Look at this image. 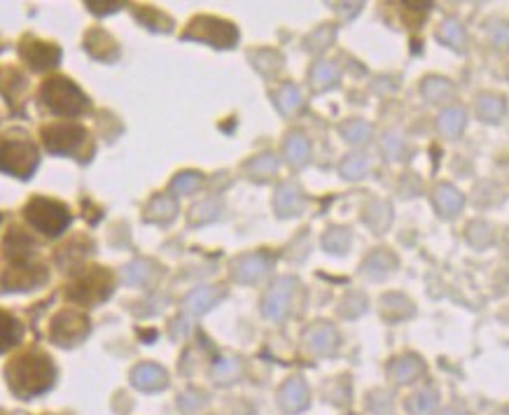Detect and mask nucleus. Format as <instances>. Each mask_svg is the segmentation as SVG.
<instances>
[{
  "mask_svg": "<svg viewBox=\"0 0 509 415\" xmlns=\"http://www.w3.org/2000/svg\"><path fill=\"white\" fill-rule=\"evenodd\" d=\"M7 380L12 392L19 397H33L40 394L54 383V367L40 352H26L22 358L12 359L7 367Z\"/></svg>",
  "mask_w": 509,
  "mask_h": 415,
  "instance_id": "1",
  "label": "nucleus"
},
{
  "mask_svg": "<svg viewBox=\"0 0 509 415\" xmlns=\"http://www.w3.org/2000/svg\"><path fill=\"white\" fill-rule=\"evenodd\" d=\"M40 96H43L45 106L52 112H57V115H80L89 106L85 94L66 78L47 79Z\"/></svg>",
  "mask_w": 509,
  "mask_h": 415,
  "instance_id": "2",
  "label": "nucleus"
},
{
  "mask_svg": "<svg viewBox=\"0 0 509 415\" xmlns=\"http://www.w3.org/2000/svg\"><path fill=\"white\" fill-rule=\"evenodd\" d=\"M37 166V150L31 140L24 138H3L0 140V171L28 178Z\"/></svg>",
  "mask_w": 509,
  "mask_h": 415,
  "instance_id": "3",
  "label": "nucleus"
},
{
  "mask_svg": "<svg viewBox=\"0 0 509 415\" xmlns=\"http://www.w3.org/2000/svg\"><path fill=\"white\" fill-rule=\"evenodd\" d=\"M26 220L45 236H58L70 224V213L66 205L37 196L26 205Z\"/></svg>",
  "mask_w": 509,
  "mask_h": 415,
  "instance_id": "4",
  "label": "nucleus"
},
{
  "mask_svg": "<svg viewBox=\"0 0 509 415\" xmlns=\"http://www.w3.org/2000/svg\"><path fill=\"white\" fill-rule=\"evenodd\" d=\"M182 37L211 43L213 47H234L236 40H239V31L234 28V24L215 19V16H197V19L187 26V31L182 33Z\"/></svg>",
  "mask_w": 509,
  "mask_h": 415,
  "instance_id": "5",
  "label": "nucleus"
},
{
  "mask_svg": "<svg viewBox=\"0 0 509 415\" xmlns=\"http://www.w3.org/2000/svg\"><path fill=\"white\" fill-rule=\"evenodd\" d=\"M43 138L49 152L80 154L89 136L78 124H52V127L45 129Z\"/></svg>",
  "mask_w": 509,
  "mask_h": 415,
  "instance_id": "6",
  "label": "nucleus"
},
{
  "mask_svg": "<svg viewBox=\"0 0 509 415\" xmlns=\"http://www.w3.org/2000/svg\"><path fill=\"white\" fill-rule=\"evenodd\" d=\"M89 331V320L78 310H64L52 322V338L58 346H73L82 341Z\"/></svg>",
  "mask_w": 509,
  "mask_h": 415,
  "instance_id": "7",
  "label": "nucleus"
},
{
  "mask_svg": "<svg viewBox=\"0 0 509 415\" xmlns=\"http://www.w3.org/2000/svg\"><path fill=\"white\" fill-rule=\"evenodd\" d=\"M295 287H297V280L295 278H281L278 283H274V287L266 292L265 296V316L269 320H281L286 317L287 306H290L292 295H295Z\"/></svg>",
  "mask_w": 509,
  "mask_h": 415,
  "instance_id": "8",
  "label": "nucleus"
},
{
  "mask_svg": "<svg viewBox=\"0 0 509 415\" xmlns=\"http://www.w3.org/2000/svg\"><path fill=\"white\" fill-rule=\"evenodd\" d=\"M22 57L26 58L28 64H31V68L45 70V68H52V66H57L61 52H58L57 45L40 43V40H28L26 37V40L22 43Z\"/></svg>",
  "mask_w": 509,
  "mask_h": 415,
  "instance_id": "9",
  "label": "nucleus"
},
{
  "mask_svg": "<svg viewBox=\"0 0 509 415\" xmlns=\"http://www.w3.org/2000/svg\"><path fill=\"white\" fill-rule=\"evenodd\" d=\"M96 289H101L103 295L110 292V275L106 271H94L91 275L82 278L80 283L70 289V299L82 301V304H94V301H101V296L96 295Z\"/></svg>",
  "mask_w": 509,
  "mask_h": 415,
  "instance_id": "10",
  "label": "nucleus"
},
{
  "mask_svg": "<svg viewBox=\"0 0 509 415\" xmlns=\"http://www.w3.org/2000/svg\"><path fill=\"white\" fill-rule=\"evenodd\" d=\"M425 373V364L416 355H402V358L393 359L388 367V376L398 385H411Z\"/></svg>",
  "mask_w": 509,
  "mask_h": 415,
  "instance_id": "11",
  "label": "nucleus"
},
{
  "mask_svg": "<svg viewBox=\"0 0 509 415\" xmlns=\"http://www.w3.org/2000/svg\"><path fill=\"white\" fill-rule=\"evenodd\" d=\"M281 409L287 413H299L308 406V388L302 379H290L278 392Z\"/></svg>",
  "mask_w": 509,
  "mask_h": 415,
  "instance_id": "12",
  "label": "nucleus"
},
{
  "mask_svg": "<svg viewBox=\"0 0 509 415\" xmlns=\"http://www.w3.org/2000/svg\"><path fill=\"white\" fill-rule=\"evenodd\" d=\"M432 203H435V208L440 211L441 217H456L458 213L462 211L465 199H462V194L453 184L441 182L437 184L435 192H432Z\"/></svg>",
  "mask_w": 509,
  "mask_h": 415,
  "instance_id": "13",
  "label": "nucleus"
},
{
  "mask_svg": "<svg viewBox=\"0 0 509 415\" xmlns=\"http://www.w3.org/2000/svg\"><path fill=\"white\" fill-rule=\"evenodd\" d=\"M47 274L40 266H15L3 275V287L5 289H28L45 283Z\"/></svg>",
  "mask_w": 509,
  "mask_h": 415,
  "instance_id": "14",
  "label": "nucleus"
},
{
  "mask_svg": "<svg viewBox=\"0 0 509 415\" xmlns=\"http://www.w3.org/2000/svg\"><path fill=\"white\" fill-rule=\"evenodd\" d=\"M169 383V376L161 367L157 364H140L136 371H133V385L140 389H148V392H154V389L166 388Z\"/></svg>",
  "mask_w": 509,
  "mask_h": 415,
  "instance_id": "15",
  "label": "nucleus"
},
{
  "mask_svg": "<svg viewBox=\"0 0 509 415\" xmlns=\"http://www.w3.org/2000/svg\"><path fill=\"white\" fill-rule=\"evenodd\" d=\"M407 413L409 415H437V409H440V397H437L435 389L423 388L416 389L414 394L407 397Z\"/></svg>",
  "mask_w": 509,
  "mask_h": 415,
  "instance_id": "16",
  "label": "nucleus"
},
{
  "mask_svg": "<svg viewBox=\"0 0 509 415\" xmlns=\"http://www.w3.org/2000/svg\"><path fill=\"white\" fill-rule=\"evenodd\" d=\"M266 264L269 262L262 254H245L234 264V278L241 280V283H254L265 275Z\"/></svg>",
  "mask_w": 509,
  "mask_h": 415,
  "instance_id": "17",
  "label": "nucleus"
},
{
  "mask_svg": "<svg viewBox=\"0 0 509 415\" xmlns=\"http://www.w3.org/2000/svg\"><path fill=\"white\" fill-rule=\"evenodd\" d=\"M306 343L316 355H329L337 348V331L329 325H316L306 334Z\"/></svg>",
  "mask_w": 509,
  "mask_h": 415,
  "instance_id": "18",
  "label": "nucleus"
},
{
  "mask_svg": "<svg viewBox=\"0 0 509 415\" xmlns=\"http://www.w3.org/2000/svg\"><path fill=\"white\" fill-rule=\"evenodd\" d=\"M504 112H507V103H504V96L500 94H491V91H486V94H479L477 99V115L482 121H500L504 117Z\"/></svg>",
  "mask_w": 509,
  "mask_h": 415,
  "instance_id": "19",
  "label": "nucleus"
},
{
  "mask_svg": "<svg viewBox=\"0 0 509 415\" xmlns=\"http://www.w3.org/2000/svg\"><path fill=\"white\" fill-rule=\"evenodd\" d=\"M465 124L467 112L461 106L446 108L440 115V119H437V129H440V133L444 138H458L462 133V129H465Z\"/></svg>",
  "mask_w": 509,
  "mask_h": 415,
  "instance_id": "20",
  "label": "nucleus"
},
{
  "mask_svg": "<svg viewBox=\"0 0 509 415\" xmlns=\"http://www.w3.org/2000/svg\"><path fill=\"white\" fill-rule=\"evenodd\" d=\"M302 205H304V196L302 192H299L297 184L292 182L283 184L276 194V211L281 213L283 217H290V215H297V213L302 211Z\"/></svg>",
  "mask_w": 509,
  "mask_h": 415,
  "instance_id": "21",
  "label": "nucleus"
},
{
  "mask_svg": "<svg viewBox=\"0 0 509 415\" xmlns=\"http://www.w3.org/2000/svg\"><path fill=\"white\" fill-rule=\"evenodd\" d=\"M223 299V289L220 287H199L194 289L190 296H187L185 306L190 313H203V310H208L211 306H215L218 301Z\"/></svg>",
  "mask_w": 509,
  "mask_h": 415,
  "instance_id": "22",
  "label": "nucleus"
},
{
  "mask_svg": "<svg viewBox=\"0 0 509 415\" xmlns=\"http://www.w3.org/2000/svg\"><path fill=\"white\" fill-rule=\"evenodd\" d=\"M437 36H440L441 43H446L449 47L458 49V52H465L467 33L458 19H446V22H441L440 33H437Z\"/></svg>",
  "mask_w": 509,
  "mask_h": 415,
  "instance_id": "23",
  "label": "nucleus"
},
{
  "mask_svg": "<svg viewBox=\"0 0 509 415\" xmlns=\"http://www.w3.org/2000/svg\"><path fill=\"white\" fill-rule=\"evenodd\" d=\"M337 78H339V68L332 61H320L311 70V85L316 91L329 89L337 82Z\"/></svg>",
  "mask_w": 509,
  "mask_h": 415,
  "instance_id": "24",
  "label": "nucleus"
},
{
  "mask_svg": "<svg viewBox=\"0 0 509 415\" xmlns=\"http://www.w3.org/2000/svg\"><path fill=\"white\" fill-rule=\"evenodd\" d=\"M19 338H22V325L10 313L0 310V352L19 343Z\"/></svg>",
  "mask_w": 509,
  "mask_h": 415,
  "instance_id": "25",
  "label": "nucleus"
},
{
  "mask_svg": "<svg viewBox=\"0 0 509 415\" xmlns=\"http://www.w3.org/2000/svg\"><path fill=\"white\" fill-rule=\"evenodd\" d=\"M423 96L430 103H444L453 96V87L444 78H428L423 82Z\"/></svg>",
  "mask_w": 509,
  "mask_h": 415,
  "instance_id": "26",
  "label": "nucleus"
},
{
  "mask_svg": "<svg viewBox=\"0 0 509 415\" xmlns=\"http://www.w3.org/2000/svg\"><path fill=\"white\" fill-rule=\"evenodd\" d=\"M175 201H173V196H166V194H161V196H157V199L150 203V208H148V220L150 222H169V220H173L175 217Z\"/></svg>",
  "mask_w": 509,
  "mask_h": 415,
  "instance_id": "27",
  "label": "nucleus"
},
{
  "mask_svg": "<svg viewBox=\"0 0 509 415\" xmlns=\"http://www.w3.org/2000/svg\"><path fill=\"white\" fill-rule=\"evenodd\" d=\"M395 266V257L390 253H374L365 262V274L369 278H383L386 274H390V268Z\"/></svg>",
  "mask_w": 509,
  "mask_h": 415,
  "instance_id": "28",
  "label": "nucleus"
},
{
  "mask_svg": "<svg viewBox=\"0 0 509 415\" xmlns=\"http://www.w3.org/2000/svg\"><path fill=\"white\" fill-rule=\"evenodd\" d=\"M308 140L304 136H299V133H295V136L287 138L286 142V159L292 163V166H302V163H306L308 159Z\"/></svg>",
  "mask_w": 509,
  "mask_h": 415,
  "instance_id": "29",
  "label": "nucleus"
},
{
  "mask_svg": "<svg viewBox=\"0 0 509 415\" xmlns=\"http://www.w3.org/2000/svg\"><path fill=\"white\" fill-rule=\"evenodd\" d=\"M87 49H89L91 57L96 58H110V49L115 52V40H112L108 33L94 31L89 37H87Z\"/></svg>",
  "mask_w": 509,
  "mask_h": 415,
  "instance_id": "30",
  "label": "nucleus"
},
{
  "mask_svg": "<svg viewBox=\"0 0 509 415\" xmlns=\"http://www.w3.org/2000/svg\"><path fill=\"white\" fill-rule=\"evenodd\" d=\"M241 371L244 368H241L239 359L224 358L213 367V379H215V383H234L241 376Z\"/></svg>",
  "mask_w": 509,
  "mask_h": 415,
  "instance_id": "31",
  "label": "nucleus"
},
{
  "mask_svg": "<svg viewBox=\"0 0 509 415\" xmlns=\"http://www.w3.org/2000/svg\"><path fill=\"white\" fill-rule=\"evenodd\" d=\"M278 171V159L274 154H262L248 163V173L257 180H266Z\"/></svg>",
  "mask_w": 509,
  "mask_h": 415,
  "instance_id": "32",
  "label": "nucleus"
},
{
  "mask_svg": "<svg viewBox=\"0 0 509 415\" xmlns=\"http://www.w3.org/2000/svg\"><path fill=\"white\" fill-rule=\"evenodd\" d=\"M367 171H369V159L365 154H350L344 163H341V175L348 180L365 178Z\"/></svg>",
  "mask_w": 509,
  "mask_h": 415,
  "instance_id": "33",
  "label": "nucleus"
},
{
  "mask_svg": "<svg viewBox=\"0 0 509 415\" xmlns=\"http://www.w3.org/2000/svg\"><path fill=\"white\" fill-rule=\"evenodd\" d=\"M276 103H278V110L283 112V115H295V112L302 108V96H299V91L295 89L292 85H286L281 91H278L276 96Z\"/></svg>",
  "mask_w": 509,
  "mask_h": 415,
  "instance_id": "34",
  "label": "nucleus"
},
{
  "mask_svg": "<svg viewBox=\"0 0 509 415\" xmlns=\"http://www.w3.org/2000/svg\"><path fill=\"white\" fill-rule=\"evenodd\" d=\"M341 133H344V138L348 142H356V145H360V142H367L371 138V127L362 119H350V121H346L344 127H341Z\"/></svg>",
  "mask_w": 509,
  "mask_h": 415,
  "instance_id": "35",
  "label": "nucleus"
},
{
  "mask_svg": "<svg viewBox=\"0 0 509 415\" xmlns=\"http://www.w3.org/2000/svg\"><path fill=\"white\" fill-rule=\"evenodd\" d=\"M365 220L369 222L377 232H381V226L386 229V226L390 224V205L383 203V201H374V203L369 205V211H367Z\"/></svg>",
  "mask_w": 509,
  "mask_h": 415,
  "instance_id": "36",
  "label": "nucleus"
},
{
  "mask_svg": "<svg viewBox=\"0 0 509 415\" xmlns=\"http://www.w3.org/2000/svg\"><path fill=\"white\" fill-rule=\"evenodd\" d=\"M323 245L329 253H346L350 245V233L346 229H329L323 238Z\"/></svg>",
  "mask_w": 509,
  "mask_h": 415,
  "instance_id": "37",
  "label": "nucleus"
},
{
  "mask_svg": "<svg viewBox=\"0 0 509 415\" xmlns=\"http://www.w3.org/2000/svg\"><path fill=\"white\" fill-rule=\"evenodd\" d=\"M31 247H33V243L28 241L26 236H22L19 232H12L10 236H7V241H5L7 254H10V257H15V259L26 257V254L31 253Z\"/></svg>",
  "mask_w": 509,
  "mask_h": 415,
  "instance_id": "38",
  "label": "nucleus"
},
{
  "mask_svg": "<svg viewBox=\"0 0 509 415\" xmlns=\"http://www.w3.org/2000/svg\"><path fill=\"white\" fill-rule=\"evenodd\" d=\"M467 241L473 243L474 247H486L488 243L493 241V232L486 222H474V224L467 226Z\"/></svg>",
  "mask_w": 509,
  "mask_h": 415,
  "instance_id": "39",
  "label": "nucleus"
},
{
  "mask_svg": "<svg viewBox=\"0 0 509 415\" xmlns=\"http://www.w3.org/2000/svg\"><path fill=\"white\" fill-rule=\"evenodd\" d=\"M202 182L203 180L199 173H181L171 187H173L175 194H192V192H197L202 187Z\"/></svg>",
  "mask_w": 509,
  "mask_h": 415,
  "instance_id": "40",
  "label": "nucleus"
},
{
  "mask_svg": "<svg viewBox=\"0 0 509 415\" xmlns=\"http://www.w3.org/2000/svg\"><path fill=\"white\" fill-rule=\"evenodd\" d=\"M488 37L491 43L500 49H509V22L503 19H495V22L488 24Z\"/></svg>",
  "mask_w": 509,
  "mask_h": 415,
  "instance_id": "41",
  "label": "nucleus"
},
{
  "mask_svg": "<svg viewBox=\"0 0 509 415\" xmlns=\"http://www.w3.org/2000/svg\"><path fill=\"white\" fill-rule=\"evenodd\" d=\"M220 213V205L215 203V201H203V203L194 205L190 213V220L194 222V224H202V222H211L215 220Z\"/></svg>",
  "mask_w": 509,
  "mask_h": 415,
  "instance_id": "42",
  "label": "nucleus"
},
{
  "mask_svg": "<svg viewBox=\"0 0 509 415\" xmlns=\"http://www.w3.org/2000/svg\"><path fill=\"white\" fill-rule=\"evenodd\" d=\"M381 150L386 159H398L404 150V140L398 131H388L381 140Z\"/></svg>",
  "mask_w": 509,
  "mask_h": 415,
  "instance_id": "43",
  "label": "nucleus"
},
{
  "mask_svg": "<svg viewBox=\"0 0 509 415\" xmlns=\"http://www.w3.org/2000/svg\"><path fill=\"white\" fill-rule=\"evenodd\" d=\"M150 275V266L145 262H133L124 268V283L127 285H140L145 283Z\"/></svg>",
  "mask_w": 509,
  "mask_h": 415,
  "instance_id": "44",
  "label": "nucleus"
},
{
  "mask_svg": "<svg viewBox=\"0 0 509 415\" xmlns=\"http://www.w3.org/2000/svg\"><path fill=\"white\" fill-rule=\"evenodd\" d=\"M335 40V28L332 26H323L318 28V31L313 33L311 37H308V47L311 49H325L329 47V43Z\"/></svg>",
  "mask_w": 509,
  "mask_h": 415,
  "instance_id": "45",
  "label": "nucleus"
},
{
  "mask_svg": "<svg viewBox=\"0 0 509 415\" xmlns=\"http://www.w3.org/2000/svg\"><path fill=\"white\" fill-rule=\"evenodd\" d=\"M437 415H467L465 410H461V409H444V410H440Z\"/></svg>",
  "mask_w": 509,
  "mask_h": 415,
  "instance_id": "46",
  "label": "nucleus"
}]
</instances>
